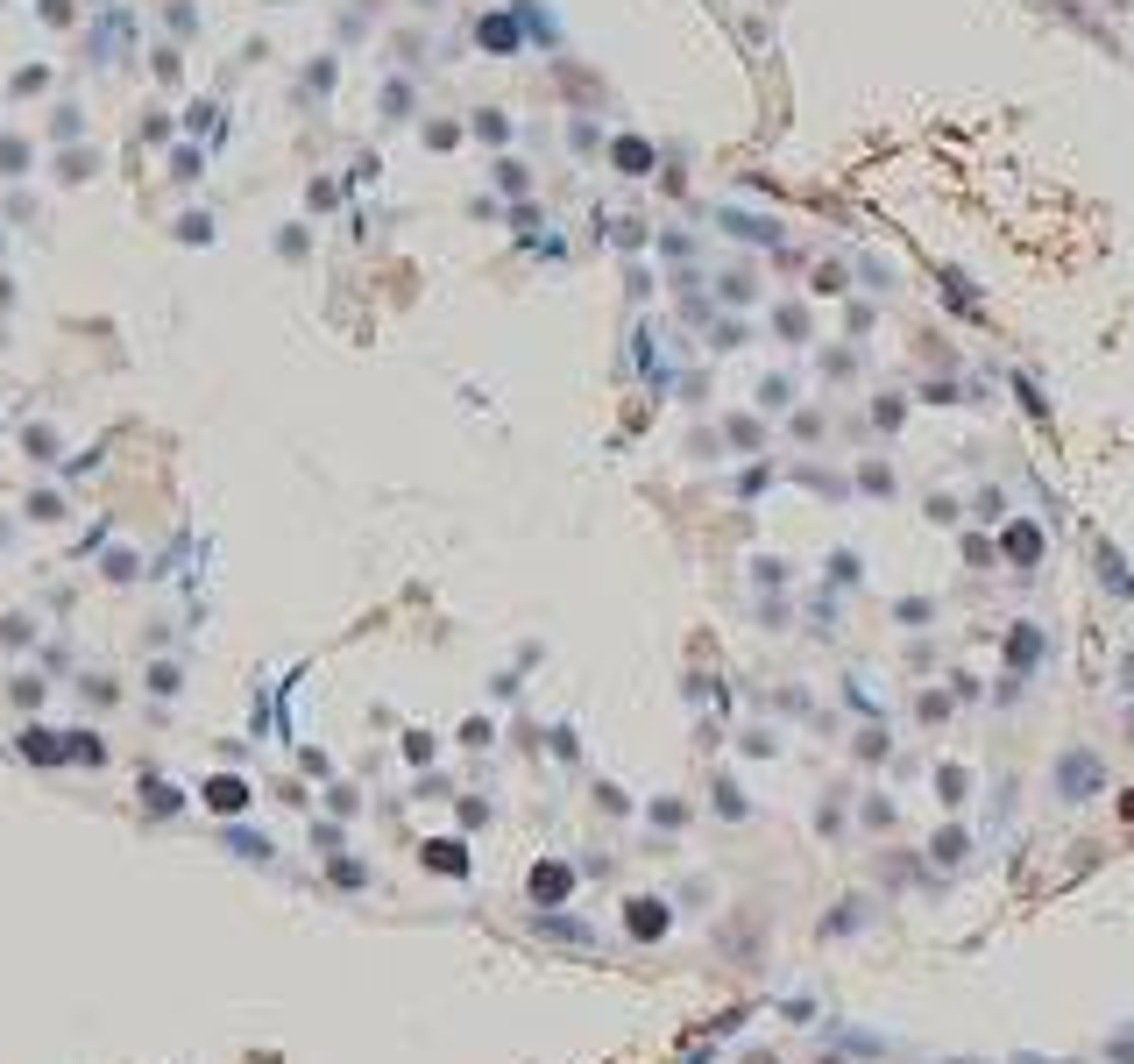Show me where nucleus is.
Segmentation results:
<instances>
[{"label": "nucleus", "mask_w": 1134, "mask_h": 1064, "mask_svg": "<svg viewBox=\"0 0 1134 1064\" xmlns=\"http://www.w3.org/2000/svg\"><path fill=\"white\" fill-rule=\"evenodd\" d=\"M1099 780H1106V773H1099V760H1092V753H1071V760L1056 766V795H1064V802H1085Z\"/></svg>", "instance_id": "nucleus-1"}, {"label": "nucleus", "mask_w": 1134, "mask_h": 1064, "mask_svg": "<svg viewBox=\"0 0 1134 1064\" xmlns=\"http://www.w3.org/2000/svg\"><path fill=\"white\" fill-rule=\"evenodd\" d=\"M624 929L653 944V936H667V909H660V902H631V909H624Z\"/></svg>", "instance_id": "nucleus-2"}, {"label": "nucleus", "mask_w": 1134, "mask_h": 1064, "mask_svg": "<svg viewBox=\"0 0 1134 1064\" xmlns=\"http://www.w3.org/2000/svg\"><path fill=\"white\" fill-rule=\"evenodd\" d=\"M567 888H574V873H567V866H539V873H532V902H539V909H554Z\"/></svg>", "instance_id": "nucleus-3"}, {"label": "nucleus", "mask_w": 1134, "mask_h": 1064, "mask_svg": "<svg viewBox=\"0 0 1134 1064\" xmlns=\"http://www.w3.org/2000/svg\"><path fill=\"white\" fill-rule=\"evenodd\" d=\"M206 802H213V809H220V816H235V809H249V788H242V780H227V773H220V780H206Z\"/></svg>", "instance_id": "nucleus-4"}, {"label": "nucleus", "mask_w": 1134, "mask_h": 1064, "mask_svg": "<svg viewBox=\"0 0 1134 1064\" xmlns=\"http://www.w3.org/2000/svg\"><path fill=\"white\" fill-rule=\"evenodd\" d=\"M425 866H432V873H468V852H461L454 838H432V845H425Z\"/></svg>", "instance_id": "nucleus-5"}, {"label": "nucleus", "mask_w": 1134, "mask_h": 1064, "mask_svg": "<svg viewBox=\"0 0 1134 1064\" xmlns=\"http://www.w3.org/2000/svg\"><path fill=\"white\" fill-rule=\"evenodd\" d=\"M29 760H64V746L50 731H29Z\"/></svg>", "instance_id": "nucleus-6"}, {"label": "nucleus", "mask_w": 1134, "mask_h": 1064, "mask_svg": "<svg viewBox=\"0 0 1134 1064\" xmlns=\"http://www.w3.org/2000/svg\"><path fill=\"white\" fill-rule=\"evenodd\" d=\"M936 859L958 866V859H965V830H943V838H936Z\"/></svg>", "instance_id": "nucleus-7"}, {"label": "nucleus", "mask_w": 1134, "mask_h": 1064, "mask_svg": "<svg viewBox=\"0 0 1134 1064\" xmlns=\"http://www.w3.org/2000/svg\"><path fill=\"white\" fill-rule=\"evenodd\" d=\"M142 795H149V809H177V788H163V780H149Z\"/></svg>", "instance_id": "nucleus-8"}]
</instances>
